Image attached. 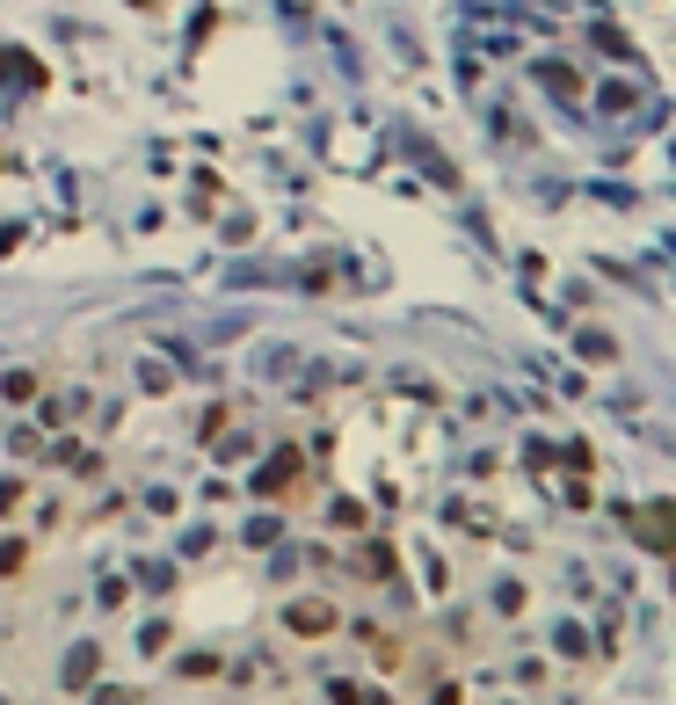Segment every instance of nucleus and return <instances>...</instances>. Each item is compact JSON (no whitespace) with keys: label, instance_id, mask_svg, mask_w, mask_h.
I'll use <instances>...</instances> for the list:
<instances>
[{"label":"nucleus","instance_id":"nucleus-5","mask_svg":"<svg viewBox=\"0 0 676 705\" xmlns=\"http://www.w3.org/2000/svg\"><path fill=\"white\" fill-rule=\"evenodd\" d=\"M95 669H102V655L88 648V640H80V648L66 655V691H88V677H95Z\"/></svg>","mask_w":676,"mask_h":705},{"label":"nucleus","instance_id":"nucleus-7","mask_svg":"<svg viewBox=\"0 0 676 705\" xmlns=\"http://www.w3.org/2000/svg\"><path fill=\"white\" fill-rule=\"evenodd\" d=\"M633 102H640V88H626V80H604V88H597V110H611V117L633 110Z\"/></svg>","mask_w":676,"mask_h":705},{"label":"nucleus","instance_id":"nucleus-11","mask_svg":"<svg viewBox=\"0 0 676 705\" xmlns=\"http://www.w3.org/2000/svg\"><path fill=\"white\" fill-rule=\"evenodd\" d=\"M495 611L516 618V611H524V582H495Z\"/></svg>","mask_w":676,"mask_h":705},{"label":"nucleus","instance_id":"nucleus-8","mask_svg":"<svg viewBox=\"0 0 676 705\" xmlns=\"http://www.w3.org/2000/svg\"><path fill=\"white\" fill-rule=\"evenodd\" d=\"M8 451H15V459H51L44 430H15V437H8Z\"/></svg>","mask_w":676,"mask_h":705},{"label":"nucleus","instance_id":"nucleus-6","mask_svg":"<svg viewBox=\"0 0 676 705\" xmlns=\"http://www.w3.org/2000/svg\"><path fill=\"white\" fill-rule=\"evenodd\" d=\"M29 553H37V538H0V582H15L29 567Z\"/></svg>","mask_w":676,"mask_h":705},{"label":"nucleus","instance_id":"nucleus-14","mask_svg":"<svg viewBox=\"0 0 676 705\" xmlns=\"http://www.w3.org/2000/svg\"><path fill=\"white\" fill-rule=\"evenodd\" d=\"M553 648H560V655H589V640H582V626H560V632H553Z\"/></svg>","mask_w":676,"mask_h":705},{"label":"nucleus","instance_id":"nucleus-1","mask_svg":"<svg viewBox=\"0 0 676 705\" xmlns=\"http://www.w3.org/2000/svg\"><path fill=\"white\" fill-rule=\"evenodd\" d=\"M277 618H284L291 640H335V632H342V611L328 604V597H291Z\"/></svg>","mask_w":676,"mask_h":705},{"label":"nucleus","instance_id":"nucleus-15","mask_svg":"<svg viewBox=\"0 0 676 705\" xmlns=\"http://www.w3.org/2000/svg\"><path fill=\"white\" fill-rule=\"evenodd\" d=\"M15 502H23V480H8V487H0V516H15Z\"/></svg>","mask_w":676,"mask_h":705},{"label":"nucleus","instance_id":"nucleus-10","mask_svg":"<svg viewBox=\"0 0 676 705\" xmlns=\"http://www.w3.org/2000/svg\"><path fill=\"white\" fill-rule=\"evenodd\" d=\"M139 386H145V393H168V386H175V371H168V364H153V357H145V364H139Z\"/></svg>","mask_w":676,"mask_h":705},{"label":"nucleus","instance_id":"nucleus-12","mask_svg":"<svg viewBox=\"0 0 676 705\" xmlns=\"http://www.w3.org/2000/svg\"><path fill=\"white\" fill-rule=\"evenodd\" d=\"M430 705H465V683L459 677H436L430 683Z\"/></svg>","mask_w":676,"mask_h":705},{"label":"nucleus","instance_id":"nucleus-13","mask_svg":"<svg viewBox=\"0 0 676 705\" xmlns=\"http://www.w3.org/2000/svg\"><path fill=\"white\" fill-rule=\"evenodd\" d=\"M168 640H175V632L161 626V618H153V626H139V655H161V648H168Z\"/></svg>","mask_w":676,"mask_h":705},{"label":"nucleus","instance_id":"nucleus-9","mask_svg":"<svg viewBox=\"0 0 676 705\" xmlns=\"http://www.w3.org/2000/svg\"><path fill=\"white\" fill-rule=\"evenodd\" d=\"M175 677H218V655H204V648H190V655L175 662Z\"/></svg>","mask_w":676,"mask_h":705},{"label":"nucleus","instance_id":"nucleus-3","mask_svg":"<svg viewBox=\"0 0 676 705\" xmlns=\"http://www.w3.org/2000/svg\"><path fill=\"white\" fill-rule=\"evenodd\" d=\"M0 400H8V408L23 414V408H37V400H44V386H37V371H0Z\"/></svg>","mask_w":676,"mask_h":705},{"label":"nucleus","instance_id":"nucleus-2","mask_svg":"<svg viewBox=\"0 0 676 705\" xmlns=\"http://www.w3.org/2000/svg\"><path fill=\"white\" fill-rule=\"evenodd\" d=\"M298 473H306V459H298V451H277V459L263 465V473H255V495H291V487H298Z\"/></svg>","mask_w":676,"mask_h":705},{"label":"nucleus","instance_id":"nucleus-4","mask_svg":"<svg viewBox=\"0 0 676 705\" xmlns=\"http://www.w3.org/2000/svg\"><path fill=\"white\" fill-rule=\"evenodd\" d=\"M357 575H363V582H393V546H386V538H371V546L357 553Z\"/></svg>","mask_w":676,"mask_h":705}]
</instances>
